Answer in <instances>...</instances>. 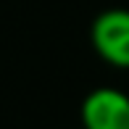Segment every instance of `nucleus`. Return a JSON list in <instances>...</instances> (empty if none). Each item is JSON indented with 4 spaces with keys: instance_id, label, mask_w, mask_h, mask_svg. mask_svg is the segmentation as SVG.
Listing matches in <instances>:
<instances>
[{
    "instance_id": "nucleus-1",
    "label": "nucleus",
    "mask_w": 129,
    "mask_h": 129,
    "mask_svg": "<svg viewBox=\"0 0 129 129\" xmlns=\"http://www.w3.org/2000/svg\"><path fill=\"white\" fill-rule=\"evenodd\" d=\"M92 50L113 69H129V8H105L90 26Z\"/></svg>"
},
{
    "instance_id": "nucleus-2",
    "label": "nucleus",
    "mask_w": 129,
    "mask_h": 129,
    "mask_svg": "<svg viewBox=\"0 0 129 129\" xmlns=\"http://www.w3.org/2000/svg\"><path fill=\"white\" fill-rule=\"evenodd\" d=\"M82 129H129V95L116 87H95L79 108Z\"/></svg>"
}]
</instances>
